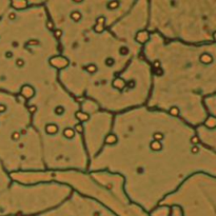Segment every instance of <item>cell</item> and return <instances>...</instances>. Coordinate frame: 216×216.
I'll return each mask as SVG.
<instances>
[{"label": "cell", "instance_id": "1", "mask_svg": "<svg viewBox=\"0 0 216 216\" xmlns=\"http://www.w3.org/2000/svg\"><path fill=\"white\" fill-rule=\"evenodd\" d=\"M88 171L119 175L129 198L151 213L193 174L216 176V153L184 120L141 105L115 115L111 134Z\"/></svg>", "mask_w": 216, "mask_h": 216}, {"label": "cell", "instance_id": "2", "mask_svg": "<svg viewBox=\"0 0 216 216\" xmlns=\"http://www.w3.org/2000/svg\"><path fill=\"white\" fill-rule=\"evenodd\" d=\"M149 1L135 0L116 22L100 23L59 44L58 82L77 99L117 115L146 105L151 73L142 56Z\"/></svg>", "mask_w": 216, "mask_h": 216}, {"label": "cell", "instance_id": "3", "mask_svg": "<svg viewBox=\"0 0 216 216\" xmlns=\"http://www.w3.org/2000/svg\"><path fill=\"white\" fill-rule=\"evenodd\" d=\"M142 56L151 73L146 107L193 128L204 124L209 118L204 100L216 95V42L194 45L148 32Z\"/></svg>", "mask_w": 216, "mask_h": 216}, {"label": "cell", "instance_id": "4", "mask_svg": "<svg viewBox=\"0 0 216 216\" xmlns=\"http://www.w3.org/2000/svg\"><path fill=\"white\" fill-rule=\"evenodd\" d=\"M59 57L44 1H12L0 18V93L29 99L58 81Z\"/></svg>", "mask_w": 216, "mask_h": 216}, {"label": "cell", "instance_id": "5", "mask_svg": "<svg viewBox=\"0 0 216 216\" xmlns=\"http://www.w3.org/2000/svg\"><path fill=\"white\" fill-rule=\"evenodd\" d=\"M47 172H84L90 158L79 119L80 100L58 81L38 89L29 99Z\"/></svg>", "mask_w": 216, "mask_h": 216}, {"label": "cell", "instance_id": "6", "mask_svg": "<svg viewBox=\"0 0 216 216\" xmlns=\"http://www.w3.org/2000/svg\"><path fill=\"white\" fill-rule=\"evenodd\" d=\"M0 163L11 175L45 171L30 107L20 95L0 93Z\"/></svg>", "mask_w": 216, "mask_h": 216}, {"label": "cell", "instance_id": "7", "mask_svg": "<svg viewBox=\"0 0 216 216\" xmlns=\"http://www.w3.org/2000/svg\"><path fill=\"white\" fill-rule=\"evenodd\" d=\"M148 32L187 44L213 43L216 37V0H151Z\"/></svg>", "mask_w": 216, "mask_h": 216}, {"label": "cell", "instance_id": "8", "mask_svg": "<svg viewBox=\"0 0 216 216\" xmlns=\"http://www.w3.org/2000/svg\"><path fill=\"white\" fill-rule=\"evenodd\" d=\"M12 178L26 184L52 180L67 185L75 192L99 202L115 216H151L129 198L123 188V180L119 175L105 171H44L12 174Z\"/></svg>", "mask_w": 216, "mask_h": 216}, {"label": "cell", "instance_id": "9", "mask_svg": "<svg viewBox=\"0 0 216 216\" xmlns=\"http://www.w3.org/2000/svg\"><path fill=\"white\" fill-rule=\"evenodd\" d=\"M121 1H44L50 22L58 40L64 43L105 22H116L133 5Z\"/></svg>", "mask_w": 216, "mask_h": 216}, {"label": "cell", "instance_id": "10", "mask_svg": "<svg viewBox=\"0 0 216 216\" xmlns=\"http://www.w3.org/2000/svg\"><path fill=\"white\" fill-rule=\"evenodd\" d=\"M73 190L57 181L19 182L0 194V216H36L57 207L72 194Z\"/></svg>", "mask_w": 216, "mask_h": 216}, {"label": "cell", "instance_id": "11", "mask_svg": "<svg viewBox=\"0 0 216 216\" xmlns=\"http://www.w3.org/2000/svg\"><path fill=\"white\" fill-rule=\"evenodd\" d=\"M160 206L178 208L181 216H216V176L193 174Z\"/></svg>", "mask_w": 216, "mask_h": 216}, {"label": "cell", "instance_id": "12", "mask_svg": "<svg viewBox=\"0 0 216 216\" xmlns=\"http://www.w3.org/2000/svg\"><path fill=\"white\" fill-rule=\"evenodd\" d=\"M80 100L79 119L82 138L90 160L105 146L113 128L115 115L100 109L95 102Z\"/></svg>", "mask_w": 216, "mask_h": 216}, {"label": "cell", "instance_id": "13", "mask_svg": "<svg viewBox=\"0 0 216 216\" xmlns=\"http://www.w3.org/2000/svg\"><path fill=\"white\" fill-rule=\"evenodd\" d=\"M36 216H115L99 202L73 191L60 204Z\"/></svg>", "mask_w": 216, "mask_h": 216}, {"label": "cell", "instance_id": "14", "mask_svg": "<svg viewBox=\"0 0 216 216\" xmlns=\"http://www.w3.org/2000/svg\"><path fill=\"white\" fill-rule=\"evenodd\" d=\"M151 216H181L178 208L168 207V206H159L150 213Z\"/></svg>", "mask_w": 216, "mask_h": 216}, {"label": "cell", "instance_id": "15", "mask_svg": "<svg viewBox=\"0 0 216 216\" xmlns=\"http://www.w3.org/2000/svg\"><path fill=\"white\" fill-rule=\"evenodd\" d=\"M216 42V37H215ZM204 105H206V110H207L209 117L212 118H216V95H213L211 97H208L204 100Z\"/></svg>", "mask_w": 216, "mask_h": 216}]
</instances>
